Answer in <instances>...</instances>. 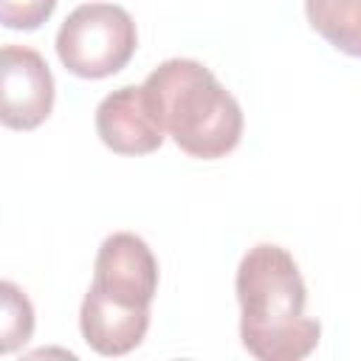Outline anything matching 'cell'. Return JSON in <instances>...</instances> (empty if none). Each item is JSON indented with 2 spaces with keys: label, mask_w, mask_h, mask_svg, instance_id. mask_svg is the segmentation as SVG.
<instances>
[{
  "label": "cell",
  "mask_w": 361,
  "mask_h": 361,
  "mask_svg": "<svg viewBox=\"0 0 361 361\" xmlns=\"http://www.w3.org/2000/svg\"><path fill=\"white\" fill-rule=\"evenodd\" d=\"M243 347L259 361H299L322 338L319 319L305 316L307 288L293 254L276 243L251 245L234 276Z\"/></svg>",
  "instance_id": "obj_1"
},
{
  "label": "cell",
  "mask_w": 361,
  "mask_h": 361,
  "mask_svg": "<svg viewBox=\"0 0 361 361\" xmlns=\"http://www.w3.org/2000/svg\"><path fill=\"white\" fill-rule=\"evenodd\" d=\"M141 87L155 121L186 155L217 161L240 144L243 107L203 62L166 59Z\"/></svg>",
  "instance_id": "obj_2"
},
{
  "label": "cell",
  "mask_w": 361,
  "mask_h": 361,
  "mask_svg": "<svg viewBox=\"0 0 361 361\" xmlns=\"http://www.w3.org/2000/svg\"><path fill=\"white\" fill-rule=\"evenodd\" d=\"M56 56L79 79L118 73L138 48V31L127 8L116 3H82L56 31Z\"/></svg>",
  "instance_id": "obj_3"
},
{
  "label": "cell",
  "mask_w": 361,
  "mask_h": 361,
  "mask_svg": "<svg viewBox=\"0 0 361 361\" xmlns=\"http://www.w3.org/2000/svg\"><path fill=\"white\" fill-rule=\"evenodd\" d=\"M54 76L39 51L3 45L0 54V121L8 130H37L54 110Z\"/></svg>",
  "instance_id": "obj_4"
},
{
  "label": "cell",
  "mask_w": 361,
  "mask_h": 361,
  "mask_svg": "<svg viewBox=\"0 0 361 361\" xmlns=\"http://www.w3.org/2000/svg\"><path fill=\"white\" fill-rule=\"evenodd\" d=\"M90 285L121 302L149 307L158 293V259L147 240L133 231H116L96 251Z\"/></svg>",
  "instance_id": "obj_5"
},
{
  "label": "cell",
  "mask_w": 361,
  "mask_h": 361,
  "mask_svg": "<svg viewBox=\"0 0 361 361\" xmlns=\"http://www.w3.org/2000/svg\"><path fill=\"white\" fill-rule=\"evenodd\" d=\"M96 133L102 144L118 155H149L166 138L144 99V87L135 85H124L99 102Z\"/></svg>",
  "instance_id": "obj_6"
},
{
  "label": "cell",
  "mask_w": 361,
  "mask_h": 361,
  "mask_svg": "<svg viewBox=\"0 0 361 361\" xmlns=\"http://www.w3.org/2000/svg\"><path fill=\"white\" fill-rule=\"evenodd\" d=\"M79 330L99 355H127L149 330V307L121 302L90 285L79 307Z\"/></svg>",
  "instance_id": "obj_7"
},
{
  "label": "cell",
  "mask_w": 361,
  "mask_h": 361,
  "mask_svg": "<svg viewBox=\"0 0 361 361\" xmlns=\"http://www.w3.org/2000/svg\"><path fill=\"white\" fill-rule=\"evenodd\" d=\"M305 14L333 48L361 59V0H305Z\"/></svg>",
  "instance_id": "obj_8"
},
{
  "label": "cell",
  "mask_w": 361,
  "mask_h": 361,
  "mask_svg": "<svg viewBox=\"0 0 361 361\" xmlns=\"http://www.w3.org/2000/svg\"><path fill=\"white\" fill-rule=\"evenodd\" d=\"M34 333V307L23 288L14 282H0V353L8 355L20 350Z\"/></svg>",
  "instance_id": "obj_9"
},
{
  "label": "cell",
  "mask_w": 361,
  "mask_h": 361,
  "mask_svg": "<svg viewBox=\"0 0 361 361\" xmlns=\"http://www.w3.org/2000/svg\"><path fill=\"white\" fill-rule=\"evenodd\" d=\"M56 8V0H0V23L11 31H37Z\"/></svg>",
  "instance_id": "obj_10"
}]
</instances>
